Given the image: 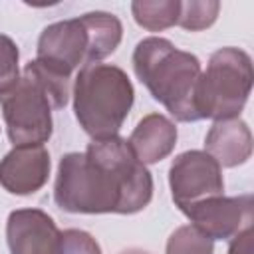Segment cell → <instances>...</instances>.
<instances>
[{"label":"cell","mask_w":254,"mask_h":254,"mask_svg":"<svg viewBox=\"0 0 254 254\" xmlns=\"http://www.w3.org/2000/svg\"><path fill=\"white\" fill-rule=\"evenodd\" d=\"M228 254H254V230H252V226L244 228L234 238H230Z\"/></svg>","instance_id":"cell-18"},{"label":"cell","mask_w":254,"mask_h":254,"mask_svg":"<svg viewBox=\"0 0 254 254\" xmlns=\"http://www.w3.org/2000/svg\"><path fill=\"white\" fill-rule=\"evenodd\" d=\"M62 230L40 208H18L8 214L6 242L10 254H60Z\"/></svg>","instance_id":"cell-9"},{"label":"cell","mask_w":254,"mask_h":254,"mask_svg":"<svg viewBox=\"0 0 254 254\" xmlns=\"http://www.w3.org/2000/svg\"><path fill=\"white\" fill-rule=\"evenodd\" d=\"M220 10V2L216 0H187L179 6L177 26L189 32H200L214 24Z\"/></svg>","instance_id":"cell-14"},{"label":"cell","mask_w":254,"mask_h":254,"mask_svg":"<svg viewBox=\"0 0 254 254\" xmlns=\"http://www.w3.org/2000/svg\"><path fill=\"white\" fill-rule=\"evenodd\" d=\"M165 254H214V240L202 234L196 226H179L167 240Z\"/></svg>","instance_id":"cell-15"},{"label":"cell","mask_w":254,"mask_h":254,"mask_svg":"<svg viewBox=\"0 0 254 254\" xmlns=\"http://www.w3.org/2000/svg\"><path fill=\"white\" fill-rule=\"evenodd\" d=\"M151 198L153 177L119 135L91 141L83 153L60 159L54 200L65 212L135 214Z\"/></svg>","instance_id":"cell-1"},{"label":"cell","mask_w":254,"mask_h":254,"mask_svg":"<svg viewBox=\"0 0 254 254\" xmlns=\"http://www.w3.org/2000/svg\"><path fill=\"white\" fill-rule=\"evenodd\" d=\"M135 101L129 75L111 64H87L73 81V111L79 127L93 139L117 137Z\"/></svg>","instance_id":"cell-4"},{"label":"cell","mask_w":254,"mask_h":254,"mask_svg":"<svg viewBox=\"0 0 254 254\" xmlns=\"http://www.w3.org/2000/svg\"><path fill=\"white\" fill-rule=\"evenodd\" d=\"M119 254H149V252H145L141 248H127V250H121Z\"/></svg>","instance_id":"cell-19"},{"label":"cell","mask_w":254,"mask_h":254,"mask_svg":"<svg viewBox=\"0 0 254 254\" xmlns=\"http://www.w3.org/2000/svg\"><path fill=\"white\" fill-rule=\"evenodd\" d=\"M133 69L153 99L177 121H198L194 93L202 67L194 54L179 50L167 38L149 36L135 46Z\"/></svg>","instance_id":"cell-3"},{"label":"cell","mask_w":254,"mask_h":254,"mask_svg":"<svg viewBox=\"0 0 254 254\" xmlns=\"http://www.w3.org/2000/svg\"><path fill=\"white\" fill-rule=\"evenodd\" d=\"M204 151L220 167L244 165L252 155L250 127L240 117L214 121L204 137Z\"/></svg>","instance_id":"cell-11"},{"label":"cell","mask_w":254,"mask_h":254,"mask_svg":"<svg viewBox=\"0 0 254 254\" xmlns=\"http://www.w3.org/2000/svg\"><path fill=\"white\" fill-rule=\"evenodd\" d=\"M60 254H101V246L89 232L79 228H67L62 230Z\"/></svg>","instance_id":"cell-17"},{"label":"cell","mask_w":254,"mask_h":254,"mask_svg":"<svg viewBox=\"0 0 254 254\" xmlns=\"http://www.w3.org/2000/svg\"><path fill=\"white\" fill-rule=\"evenodd\" d=\"M69 99V77L56 73L38 60L26 64L18 83L0 95L2 117L14 147L44 145L52 137V111Z\"/></svg>","instance_id":"cell-2"},{"label":"cell","mask_w":254,"mask_h":254,"mask_svg":"<svg viewBox=\"0 0 254 254\" xmlns=\"http://www.w3.org/2000/svg\"><path fill=\"white\" fill-rule=\"evenodd\" d=\"M50 167V153L44 145L14 147L0 161V185L10 194H34L48 183Z\"/></svg>","instance_id":"cell-10"},{"label":"cell","mask_w":254,"mask_h":254,"mask_svg":"<svg viewBox=\"0 0 254 254\" xmlns=\"http://www.w3.org/2000/svg\"><path fill=\"white\" fill-rule=\"evenodd\" d=\"M179 6L181 0H135L131 2V14L141 28L161 32L177 24Z\"/></svg>","instance_id":"cell-13"},{"label":"cell","mask_w":254,"mask_h":254,"mask_svg":"<svg viewBox=\"0 0 254 254\" xmlns=\"http://www.w3.org/2000/svg\"><path fill=\"white\" fill-rule=\"evenodd\" d=\"M18 60L20 52L16 42L10 36L0 34V95L10 91L20 79Z\"/></svg>","instance_id":"cell-16"},{"label":"cell","mask_w":254,"mask_h":254,"mask_svg":"<svg viewBox=\"0 0 254 254\" xmlns=\"http://www.w3.org/2000/svg\"><path fill=\"white\" fill-rule=\"evenodd\" d=\"M169 187L175 204L185 212L192 204L224 192L222 167L206 151H185L171 163Z\"/></svg>","instance_id":"cell-6"},{"label":"cell","mask_w":254,"mask_h":254,"mask_svg":"<svg viewBox=\"0 0 254 254\" xmlns=\"http://www.w3.org/2000/svg\"><path fill=\"white\" fill-rule=\"evenodd\" d=\"M252 194H220L192 204L183 214L210 240H230L252 226Z\"/></svg>","instance_id":"cell-8"},{"label":"cell","mask_w":254,"mask_h":254,"mask_svg":"<svg viewBox=\"0 0 254 254\" xmlns=\"http://www.w3.org/2000/svg\"><path fill=\"white\" fill-rule=\"evenodd\" d=\"M127 143L139 163L155 165L173 153L177 145V127L169 117L149 113L137 123Z\"/></svg>","instance_id":"cell-12"},{"label":"cell","mask_w":254,"mask_h":254,"mask_svg":"<svg viewBox=\"0 0 254 254\" xmlns=\"http://www.w3.org/2000/svg\"><path fill=\"white\" fill-rule=\"evenodd\" d=\"M252 60L244 50L232 46L216 50L196 83L194 107L198 121L240 117L252 91Z\"/></svg>","instance_id":"cell-5"},{"label":"cell","mask_w":254,"mask_h":254,"mask_svg":"<svg viewBox=\"0 0 254 254\" xmlns=\"http://www.w3.org/2000/svg\"><path fill=\"white\" fill-rule=\"evenodd\" d=\"M36 60L65 77H71L79 65L91 64V34L85 16L46 26L38 38Z\"/></svg>","instance_id":"cell-7"}]
</instances>
